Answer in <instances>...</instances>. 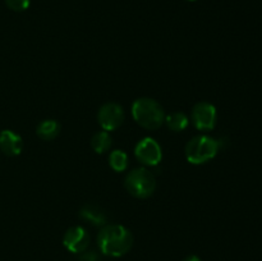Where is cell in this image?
Wrapping results in <instances>:
<instances>
[{
  "mask_svg": "<svg viewBox=\"0 0 262 261\" xmlns=\"http://www.w3.org/2000/svg\"><path fill=\"white\" fill-rule=\"evenodd\" d=\"M97 245L104 255L120 257L132 248L133 235L123 225H104L97 235Z\"/></svg>",
  "mask_w": 262,
  "mask_h": 261,
  "instance_id": "1",
  "label": "cell"
},
{
  "mask_svg": "<svg viewBox=\"0 0 262 261\" xmlns=\"http://www.w3.org/2000/svg\"><path fill=\"white\" fill-rule=\"evenodd\" d=\"M133 119L146 129H159L165 122L164 109L156 100L150 97L137 99L132 105Z\"/></svg>",
  "mask_w": 262,
  "mask_h": 261,
  "instance_id": "2",
  "label": "cell"
},
{
  "mask_svg": "<svg viewBox=\"0 0 262 261\" xmlns=\"http://www.w3.org/2000/svg\"><path fill=\"white\" fill-rule=\"evenodd\" d=\"M222 146V141L215 140L210 136H196L186 145V158L194 165L205 164L216 156Z\"/></svg>",
  "mask_w": 262,
  "mask_h": 261,
  "instance_id": "3",
  "label": "cell"
},
{
  "mask_svg": "<svg viewBox=\"0 0 262 261\" xmlns=\"http://www.w3.org/2000/svg\"><path fill=\"white\" fill-rule=\"evenodd\" d=\"M125 188L136 199H147L155 192V176L146 168L133 169L125 177Z\"/></svg>",
  "mask_w": 262,
  "mask_h": 261,
  "instance_id": "4",
  "label": "cell"
},
{
  "mask_svg": "<svg viewBox=\"0 0 262 261\" xmlns=\"http://www.w3.org/2000/svg\"><path fill=\"white\" fill-rule=\"evenodd\" d=\"M135 155L143 165L156 166L163 159V151L158 141L151 137H146L136 145Z\"/></svg>",
  "mask_w": 262,
  "mask_h": 261,
  "instance_id": "5",
  "label": "cell"
},
{
  "mask_svg": "<svg viewBox=\"0 0 262 261\" xmlns=\"http://www.w3.org/2000/svg\"><path fill=\"white\" fill-rule=\"evenodd\" d=\"M125 119V114L123 107L115 102H107L100 107L97 113V120L101 128L106 132L118 129L123 124Z\"/></svg>",
  "mask_w": 262,
  "mask_h": 261,
  "instance_id": "6",
  "label": "cell"
},
{
  "mask_svg": "<svg viewBox=\"0 0 262 261\" xmlns=\"http://www.w3.org/2000/svg\"><path fill=\"white\" fill-rule=\"evenodd\" d=\"M216 118V107L210 102H197L192 109V123L199 130L214 129Z\"/></svg>",
  "mask_w": 262,
  "mask_h": 261,
  "instance_id": "7",
  "label": "cell"
},
{
  "mask_svg": "<svg viewBox=\"0 0 262 261\" xmlns=\"http://www.w3.org/2000/svg\"><path fill=\"white\" fill-rule=\"evenodd\" d=\"M63 245L69 252H84L90 245L89 233L83 227H79V225L69 228L63 237Z\"/></svg>",
  "mask_w": 262,
  "mask_h": 261,
  "instance_id": "8",
  "label": "cell"
},
{
  "mask_svg": "<svg viewBox=\"0 0 262 261\" xmlns=\"http://www.w3.org/2000/svg\"><path fill=\"white\" fill-rule=\"evenodd\" d=\"M23 147L22 137L13 130L5 129L0 133V150L8 156L19 155Z\"/></svg>",
  "mask_w": 262,
  "mask_h": 261,
  "instance_id": "9",
  "label": "cell"
},
{
  "mask_svg": "<svg viewBox=\"0 0 262 261\" xmlns=\"http://www.w3.org/2000/svg\"><path fill=\"white\" fill-rule=\"evenodd\" d=\"M79 216L86 222L91 223L92 225H96V227H104L107 222L106 214L96 205H84L79 210Z\"/></svg>",
  "mask_w": 262,
  "mask_h": 261,
  "instance_id": "10",
  "label": "cell"
},
{
  "mask_svg": "<svg viewBox=\"0 0 262 261\" xmlns=\"http://www.w3.org/2000/svg\"><path fill=\"white\" fill-rule=\"evenodd\" d=\"M60 132V124L54 119L42 120L36 128V133L43 141H51Z\"/></svg>",
  "mask_w": 262,
  "mask_h": 261,
  "instance_id": "11",
  "label": "cell"
},
{
  "mask_svg": "<svg viewBox=\"0 0 262 261\" xmlns=\"http://www.w3.org/2000/svg\"><path fill=\"white\" fill-rule=\"evenodd\" d=\"M166 127L173 132H182L186 129L189 124V120L184 113L181 112H174L171 114L166 115L165 117Z\"/></svg>",
  "mask_w": 262,
  "mask_h": 261,
  "instance_id": "12",
  "label": "cell"
},
{
  "mask_svg": "<svg viewBox=\"0 0 262 261\" xmlns=\"http://www.w3.org/2000/svg\"><path fill=\"white\" fill-rule=\"evenodd\" d=\"M112 146V137L106 130H100L95 133L91 138V147L95 153L104 154Z\"/></svg>",
  "mask_w": 262,
  "mask_h": 261,
  "instance_id": "13",
  "label": "cell"
},
{
  "mask_svg": "<svg viewBox=\"0 0 262 261\" xmlns=\"http://www.w3.org/2000/svg\"><path fill=\"white\" fill-rule=\"evenodd\" d=\"M109 164L114 171H124L128 168V155L123 150H114L109 155Z\"/></svg>",
  "mask_w": 262,
  "mask_h": 261,
  "instance_id": "14",
  "label": "cell"
},
{
  "mask_svg": "<svg viewBox=\"0 0 262 261\" xmlns=\"http://www.w3.org/2000/svg\"><path fill=\"white\" fill-rule=\"evenodd\" d=\"M5 4L14 12H23L30 7V0H5Z\"/></svg>",
  "mask_w": 262,
  "mask_h": 261,
  "instance_id": "15",
  "label": "cell"
},
{
  "mask_svg": "<svg viewBox=\"0 0 262 261\" xmlns=\"http://www.w3.org/2000/svg\"><path fill=\"white\" fill-rule=\"evenodd\" d=\"M83 255L79 257V261H99V256L95 251H84Z\"/></svg>",
  "mask_w": 262,
  "mask_h": 261,
  "instance_id": "16",
  "label": "cell"
},
{
  "mask_svg": "<svg viewBox=\"0 0 262 261\" xmlns=\"http://www.w3.org/2000/svg\"><path fill=\"white\" fill-rule=\"evenodd\" d=\"M184 261H201V258L196 255H191V256H188L187 258H184Z\"/></svg>",
  "mask_w": 262,
  "mask_h": 261,
  "instance_id": "17",
  "label": "cell"
},
{
  "mask_svg": "<svg viewBox=\"0 0 262 261\" xmlns=\"http://www.w3.org/2000/svg\"><path fill=\"white\" fill-rule=\"evenodd\" d=\"M188 2H196V0H188Z\"/></svg>",
  "mask_w": 262,
  "mask_h": 261,
  "instance_id": "18",
  "label": "cell"
}]
</instances>
